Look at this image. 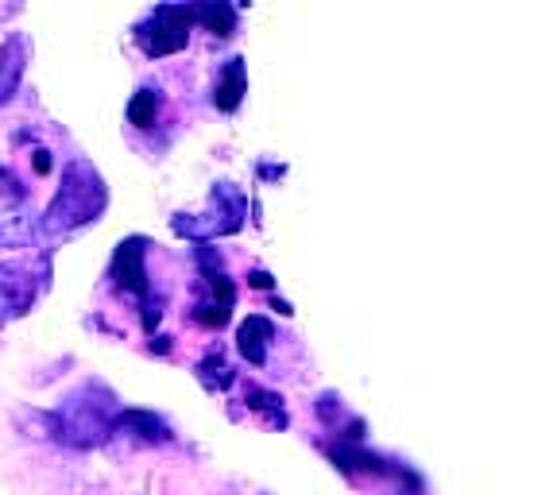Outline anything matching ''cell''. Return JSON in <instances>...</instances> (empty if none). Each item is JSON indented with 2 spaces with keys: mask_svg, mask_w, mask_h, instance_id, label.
<instances>
[{
  "mask_svg": "<svg viewBox=\"0 0 557 495\" xmlns=\"http://www.w3.org/2000/svg\"><path fill=\"white\" fill-rule=\"evenodd\" d=\"M248 407L271 410V422H275V426H287V414H283V399H279V395H271V391H264V387H248Z\"/></svg>",
  "mask_w": 557,
  "mask_h": 495,
  "instance_id": "16",
  "label": "cell"
},
{
  "mask_svg": "<svg viewBox=\"0 0 557 495\" xmlns=\"http://www.w3.org/2000/svg\"><path fill=\"white\" fill-rule=\"evenodd\" d=\"M155 117H159V89H136L132 101H128V124L147 132V128H155Z\"/></svg>",
  "mask_w": 557,
  "mask_h": 495,
  "instance_id": "14",
  "label": "cell"
},
{
  "mask_svg": "<svg viewBox=\"0 0 557 495\" xmlns=\"http://www.w3.org/2000/svg\"><path fill=\"white\" fill-rule=\"evenodd\" d=\"M248 283H252V287H260V291H267V287H271V275H267V271H252V275H248Z\"/></svg>",
  "mask_w": 557,
  "mask_h": 495,
  "instance_id": "19",
  "label": "cell"
},
{
  "mask_svg": "<svg viewBox=\"0 0 557 495\" xmlns=\"http://www.w3.org/2000/svg\"><path fill=\"white\" fill-rule=\"evenodd\" d=\"M109 279H117L120 291L136 294L140 302L151 298V283H147V240L144 236H128L120 240L113 263H109Z\"/></svg>",
  "mask_w": 557,
  "mask_h": 495,
  "instance_id": "6",
  "label": "cell"
},
{
  "mask_svg": "<svg viewBox=\"0 0 557 495\" xmlns=\"http://www.w3.org/2000/svg\"><path fill=\"white\" fill-rule=\"evenodd\" d=\"M236 306V287L225 271H213V275H202V298L194 306V321L206 325V329H221L229 325Z\"/></svg>",
  "mask_w": 557,
  "mask_h": 495,
  "instance_id": "7",
  "label": "cell"
},
{
  "mask_svg": "<svg viewBox=\"0 0 557 495\" xmlns=\"http://www.w3.org/2000/svg\"><path fill=\"white\" fill-rule=\"evenodd\" d=\"M248 93V70H244V59H229L217 74V86H213V105L221 113H236L240 101Z\"/></svg>",
  "mask_w": 557,
  "mask_h": 495,
  "instance_id": "10",
  "label": "cell"
},
{
  "mask_svg": "<svg viewBox=\"0 0 557 495\" xmlns=\"http://www.w3.org/2000/svg\"><path fill=\"white\" fill-rule=\"evenodd\" d=\"M51 414H55V441L70 445V449H93V445H105L113 437L120 410L113 407V395L105 387L86 383Z\"/></svg>",
  "mask_w": 557,
  "mask_h": 495,
  "instance_id": "2",
  "label": "cell"
},
{
  "mask_svg": "<svg viewBox=\"0 0 557 495\" xmlns=\"http://www.w3.org/2000/svg\"><path fill=\"white\" fill-rule=\"evenodd\" d=\"M198 379L206 383L209 391H225L229 383H233V368H229V360H225V352L221 349H209L206 360L198 364Z\"/></svg>",
  "mask_w": 557,
  "mask_h": 495,
  "instance_id": "15",
  "label": "cell"
},
{
  "mask_svg": "<svg viewBox=\"0 0 557 495\" xmlns=\"http://www.w3.org/2000/svg\"><path fill=\"white\" fill-rule=\"evenodd\" d=\"M151 349H155V352H167L171 345H167V337H155V341H151Z\"/></svg>",
  "mask_w": 557,
  "mask_h": 495,
  "instance_id": "20",
  "label": "cell"
},
{
  "mask_svg": "<svg viewBox=\"0 0 557 495\" xmlns=\"http://www.w3.org/2000/svg\"><path fill=\"white\" fill-rule=\"evenodd\" d=\"M39 298V279L24 263H0V329L24 318Z\"/></svg>",
  "mask_w": 557,
  "mask_h": 495,
  "instance_id": "5",
  "label": "cell"
},
{
  "mask_svg": "<svg viewBox=\"0 0 557 495\" xmlns=\"http://www.w3.org/2000/svg\"><path fill=\"white\" fill-rule=\"evenodd\" d=\"M113 434L128 437L136 445H163V441H171V426L155 410H120Z\"/></svg>",
  "mask_w": 557,
  "mask_h": 495,
  "instance_id": "9",
  "label": "cell"
},
{
  "mask_svg": "<svg viewBox=\"0 0 557 495\" xmlns=\"http://www.w3.org/2000/svg\"><path fill=\"white\" fill-rule=\"evenodd\" d=\"M240 225H244V194L233 190L229 182H221L213 190V209H206V213H178L175 221H171V229L178 236H190L198 244H206L213 236L236 233Z\"/></svg>",
  "mask_w": 557,
  "mask_h": 495,
  "instance_id": "4",
  "label": "cell"
},
{
  "mask_svg": "<svg viewBox=\"0 0 557 495\" xmlns=\"http://www.w3.org/2000/svg\"><path fill=\"white\" fill-rule=\"evenodd\" d=\"M35 175H51V151H35Z\"/></svg>",
  "mask_w": 557,
  "mask_h": 495,
  "instance_id": "18",
  "label": "cell"
},
{
  "mask_svg": "<svg viewBox=\"0 0 557 495\" xmlns=\"http://www.w3.org/2000/svg\"><path fill=\"white\" fill-rule=\"evenodd\" d=\"M0 190H4L12 202H24V198H28V186L12 175V167H0Z\"/></svg>",
  "mask_w": 557,
  "mask_h": 495,
  "instance_id": "17",
  "label": "cell"
},
{
  "mask_svg": "<svg viewBox=\"0 0 557 495\" xmlns=\"http://www.w3.org/2000/svg\"><path fill=\"white\" fill-rule=\"evenodd\" d=\"M190 28H194V8L190 4H159V8L147 12V20L136 24V43L151 59H167V55H178L190 43Z\"/></svg>",
  "mask_w": 557,
  "mask_h": 495,
  "instance_id": "3",
  "label": "cell"
},
{
  "mask_svg": "<svg viewBox=\"0 0 557 495\" xmlns=\"http://www.w3.org/2000/svg\"><path fill=\"white\" fill-rule=\"evenodd\" d=\"M194 8V24L213 31L217 39H229L236 31V8L225 0H209V4H190Z\"/></svg>",
  "mask_w": 557,
  "mask_h": 495,
  "instance_id": "13",
  "label": "cell"
},
{
  "mask_svg": "<svg viewBox=\"0 0 557 495\" xmlns=\"http://www.w3.org/2000/svg\"><path fill=\"white\" fill-rule=\"evenodd\" d=\"M39 233H43V225H39V217L28 213V209L0 213V248H28Z\"/></svg>",
  "mask_w": 557,
  "mask_h": 495,
  "instance_id": "12",
  "label": "cell"
},
{
  "mask_svg": "<svg viewBox=\"0 0 557 495\" xmlns=\"http://www.w3.org/2000/svg\"><path fill=\"white\" fill-rule=\"evenodd\" d=\"M31 62V43L24 31H12L4 43H0V105H8L20 86H24V74H28Z\"/></svg>",
  "mask_w": 557,
  "mask_h": 495,
  "instance_id": "8",
  "label": "cell"
},
{
  "mask_svg": "<svg viewBox=\"0 0 557 495\" xmlns=\"http://www.w3.org/2000/svg\"><path fill=\"white\" fill-rule=\"evenodd\" d=\"M271 337H275L271 321L260 318V314H252L248 321H240V329H236V349H240V356H244L248 364H264Z\"/></svg>",
  "mask_w": 557,
  "mask_h": 495,
  "instance_id": "11",
  "label": "cell"
},
{
  "mask_svg": "<svg viewBox=\"0 0 557 495\" xmlns=\"http://www.w3.org/2000/svg\"><path fill=\"white\" fill-rule=\"evenodd\" d=\"M105 205H109V186H105L101 171L89 159H70L62 167V186L55 190L47 213L39 217L43 236L59 240V236L86 229V225H93L105 213Z\"/></svg>",
  "mask_w": 557,
  "mask_h": 495,
  "instance_id": "1",
  "label": "cell"
}]
</instances>
